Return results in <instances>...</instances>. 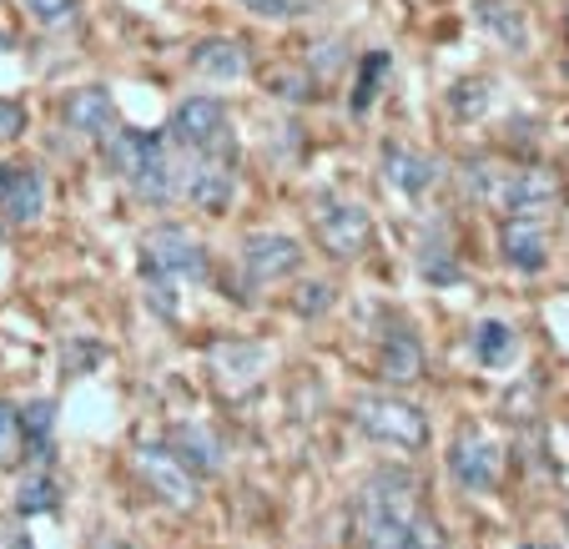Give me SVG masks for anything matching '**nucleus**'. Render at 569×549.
Here are the masks:
<instances>
[{
	"label": "nucleus",
	"instance_id": "1",
	"mask_svg": "<svg viewBox=\"0 0 569 549\" xmlns=\"http://www.w3.org/2000/svg\"><path fill=\"white\" fill-rule=\"evenodd\" d=\"M107 162L131 182L147 202H172V162L157 131H107Z\"/></svg>",
	"mask_w": 569,
	"mask_h": 549
},
{
	"label": "nucleus",
	"instance_id": "2",
	"mask_svg": "<svg viewBox=\"0 0 569 549\" xmlns=\"http://www.w3.org/2000/svg\"><path fill=\"white\" fill-rule=\"evenodd\" d=\"M419 515L423 509L413 505V485L403 475L373 479V485L363 489V505H358V525H363V539L373 549H403Z\"/></svg>",
	"mask_w": 569,
	"mask_h": 549
},
{
	"label": "nucleus",
	"instance_id": "3",
	"mask_svg": "<svg viewBox=\"0 0 569 549\" xmlns=\"http://www.w3.org/2000/svg\"><path fill=\"white\" fill-rule=\"evenodd\" d=\"M473 192H479V202H489L505 217H545L549 207L559 202L555 177L535 172V167H519V172H479V187H473Z\"/></svg>",
	"mask_w": 569,
	"mask_h": 549
},
{
	"label": "nucleus",
	"instance_id": "4",
	"mask_svg": "<svg viewBox=\"0 0 569 549\" xmlns=\"http://www.w3.org/2000/svg\"><path fill=\"white\" fill-rule=\"evenodd\" d=\"M353 419L363 433H373L378 443H393V449H423L429 443V419L423 409H413L409 399L398 393H363L353 403Z\"/></svg>",
	"mask_w": 569,
	"mask_h": 549
},
{
	"label": "nucleus",
	"instance_id": "5",
	"mask_svg": "<svg viewBox=\"0 0 569 549\" xmlns=\"http://www.w3.org/2000/svg\"><path fill=\"white\" fill-rule=\"evenodd\" d=\"M141 258H147L151 282H207L212 278L207 248L197 238H187L182 227H151L147 242H141Z\"/></svg>",
	"mask_w": 569,
	"mask_h": 549
},
{
	"label": "nucleus",
	"instance_id": "6",
	"mask_svg": "<svg viewBox=\"0 0 569 549\" xmlns=\"http://www.w3.org/2000/svg\"><path fill=\"white\" fill-rule=\"evenodd\" d=\"M312 232H318L322 252L338 262H353L373 248V217L358 202H348V197H322L312 207Z\"/></svg>",
	"mask_w": 569,
	"mask_h": 549
},
{
	"label": "nucleus",
	"instance_id": "7",
	"mask_svg": "<svg viewBox=\"0 0 569 549\" xmlns=\"http://www.w3.org/2000/svg\"><path fill=\"white\" fill-rule=\"evenodd\" d=\"M167 131H172V141H182L187 151H227V141H232V121H227V107L217 97L177 101Z\"/></svg>",
	"mask_w": 569,
	"mask_h": 549
},
{
	"label": "nucleus",
	"instance_id": "8",
	"mask_svg": "<svg viewBox=\"0 0 569 549\" xmlns=\"http://www.w3.org/2000/svg\"><path fill=\"white\" fill-rule=\"evenodd\" d=\"M262 373H268V348L242 343V338L212 343V378L222 388V399H248L252 388L262 383Z\"/></svg>",
	"mask_w": 569,
	"mask_h": 549
},
{
	"label": "nucleus",
	"instance_id": "9",
	"mask_svg": "<svg viewBox=\"0 0 569 549\" xmlns=\"http://www.w3.org/2000/svg\"><path fill=\"white\" fill-rule=\"evenodd\" d=\"M187 197H192L202 212H227L237 192V167L227 151H197L192 172H187Z\"/></svg>",
	"mask_w": 569,
	"mask_h": 549
},
{
	"label": "nucleus",
	"instance_id": "10",
	"mask_svg": "<svg viewBox=\"0 0 569 549\" xmlns=\"http://www.w3.org/2000/svg\"><path fill=\"white\" fill-rule=\"evenodd\" d=\"M242 268H248V278L258 288H268V282H282L302 268V248L292 238H282V232H258L242 248Z\"/></svg>",
	"mask_w": 569,
	"mask_h": 549
},
{
	"label": "nucleus",
	"instance_id": "11",
	"mask_svg": "<svg viewBox=\"0 0 569 549\" xmlns=\"http://www.w3.org/2000/svg\"><path fill=\"white\" fill-rule=\"evenodd\" d=\"M137 469H141V479L151 485V495H161L167 505H177V509H187L197 499V485H192V469H187L182 459H177L172 449H137Z\"/></svg>",
	"mask_w": 569,
	"mask_h": 549
},
{
	"label": "nucleus",
	"instance_id": "12",
	"mask_svg": "<svg viewBox=\"0 0 569 549\" xmlns=\"http://www.w3.org/2000/svg\"><path fill=\"white\" fill-rule=\"evenodd\" d=\"M46 212V182L26 162H0V217L6 222H36Z\"/></svg>",
	"mask_w": 569,
	"mask_h": 549
},
{
	"label": "nucleus",
	"instance_id": "13",
	"mask_svg": "<svg viewBox=\"0 0 569 549\" xmlns=\"http://www.w3.org/2000/svg\"><path fill=\"white\" fill-rule=\"evenodd\" d=\"M449 469L469 495H489L499 485V453L489 439H459L449 453Z\"/></svg>",
	"mask_w": 569,
	"mask_h": 549
},
{
	"label": "nucleus",
	"instance_id": "14",
	"mask_svg": "<svg viewBox=\"0 0 569 549\" xmlns=\"http://www.w3.org/2000/svg\"><path fill=\"white\" fill-rule=\"evenodd\" d=\"M66 127L81 131V137H107L117 131V101H111L107 87H81L66 97Z\"/></svg>",
	"mask_w": 569,
	"mask_h": 549
},
{
	"label": "nucleus",
	"instance_id": "15",
	"mask_svg": "<svg viewBox=\"0 0 569 549\" xmlns=\"http://www.w3.org/2000/svg\"><path fill=\"white\" fill-rule=\"evenodd\" d=\"M499 248H505L509 268L519 272H539L549 262V238L539 227V217H509L505 232H499Z\"/></svg>",
	"mask_w": 569,
	"mask_h": 549
},
{
	"label": "nucleus",
	"instance_id": "16",
	"mask_svg": "<svg viewBox=\"0 0 569 549\" xmlns=\"http://www.w3.org/2000/svg\"><path fill=\"white\" fill-rule=\"evenodd\" d=\"M192 71L212 76V81H242L252 71V56L242 41L232 36H212V41H197L192 46Z\"/></svg>",
	"mask_w": 569,
	"mask_h": 549
},
{
	"label": "nucleus",
	"instance_id": "17",
	"mask_svg": "<svg viewBox=\"0 0 569 549\" xmlns=\"http://www.w3.org/2000/svg\"><path fill=\"white\" fill-rule=\"evenodd\" d=\"M383 177L398 187V192L419 197L439 182V162L423 157V151H413V147H383Z\"/></svg>",
	"mask_w": 569,
	"mask_h": 549
},
{
	"label": "nucleus",
	"instance_id": "18",
	"mask_svg": "<svg viewBox=\"0 0 569 549\" xmlns=\"http://www.w3.org/2000/svg\"><path fill=\"white\" fill-rule=\"evenodd\" d=\"M423 373V348L409 328H388L383 338V378L388 383H413Z\"/></svg>",
	"mask_w": 569,
	"mask_h": 549
},
{
	"label": "nucleus",
	"instance_id": "19",
	"mask_svg": "<svg viewBox=\"0 0 569 549\" xmlns=\"http://www.w3.org/2000/svg\"><path fill=\"white\" fill-rule=\"evenodd\" d=\"M172 453L187 469H197V475H217V469H222V439H217L212 429H202V423H182Z\"/></svg>",
	"mask_w": 569,
	"mask_h": 549
},
{
	"label": "nucleus",
	"instance_id": "20",
	"mask_svg": "<svg viewBox=\"0 0 569 549\" xmlns=\"http://www.w3.org/2000/svg\"><path fill=\"white\" fill-rule=\"evenodd\" d=\"M473 16H479V26H489V31H495L505 46H515V51H525V46H529L525 16H519L515 6H505V0H473Z\"/></svg>",
	"mask_w": 569,
	"mask_h": 549
},
{
	"label": "nucleus",
	"instance_id": "21",
	"mask_svg": "<svg viewBox=\"0 0 569 549\" xmlns=\"http://www.w3.org/2000/svg\"><path fill=\"white\" fill-rule=\"evenodd\" d=\"M473 358L479 363H489V368H499L505 358H515V328H505V323H479L473 328Z\"/></svg>",
	"mask_w": 569,
	"mask_h": 549
},
{
	"label": "nucleus",
	"instance_id": "22",
	"mask_svg": "<svg viewBox=\"0 0 569 549\" xmlns=\"http://www.w3.org/2000/svg\"><path fill=\"white\" fill-rule=\"evenodd\" d=\"M388 51H368L363 66H358V81H353V111H368L378 101V87H383V76H388Z\"/></svg>",
	"mask_w": 569,
	"mask_h": 549
},
{
	"label": "nucleus",
	"instance_id": "23",
	"mask_svg": "<svg viewBox=\"0 0 569 549\" xmlns=\"http://www.w3.org/2000/svg\"><path fill=\"white\" fill-rule=\"evenodd\" d=\"M56 505H61V495H56L51 475H31L21 485V495H16V509H21V515H51Z\"/></svg>",
	"mask_w": 569,
	"mask_h": 549
},
{
	"label": "nucleus",
	"instance_id": "24",
	"mask_svg": "<svg viewBox=\"0 0 569 549\" xmlns=\"http://www.w3.org/2000/svg\"><path fill=\"white\" fill-rule=\"evenodd\" d=\"M26 16H31L36 26H46V31H61V26L76 21V11H81V0H21Z\"/></svg>",
	"mask_w": 569,
	"mask_h": 549
},
{
	"label": "nucleus",
	"instance_id": "25",
	"mask_svg": "<svg viewBox=\"0 0 569 549\" xmlns=\"http://www.w3.org/2000/svg\"><path fill=\"white\" fill-rule=\"evenodd\" d=\"M21 449H26V439H21V413H16L11 403L0 399V463H16V459H21Z\"/></svg>",
	"mask_w": 569,
	"mask_h": 549
},
{
	"label": "nucleus",
	"instance_id": "26",
	"mask_svg": "<svg viewBox=\"0 0 569 549\" xmlns=\"http://www.w3.org/2000/svg\"><path fill=\"white\" fill-rule=\"evenodd\" d=\"M51 403H31V409L21 413V439L31 443V453H41L46 449V433H51Z\"/></svg>",
	"mask_w": 569,
	"mask_h": 549
},
{
	"label": "nucleus",
	"instance_id": "27",
	"mask_svg": "<svg viewBox=\"0 0 569 549\" xmlns=\"http://www.w3.org/2000/svg\"><path fill=\"white\" fill-rule=\"evenodd\" d=\"M403 549H443V529L433 525L429 515H419L413 519V529H409V545Z\"/></svg>",
	"mask_w": 569,
	"mask_h": 549
},
{
	"label": "nucleus",
	"instance_id": "28",
	"mask_svg": "<svg viewBox=\"0 0 569 549\" xmlns=\"http://www.w3.org/2000/svg\"><path fill=\"white\" fill-rule=\"evenodd\" d=\"M21 131H26V107L0 97V141H16Z\"/></svg>",
	"mask_w": 569,
	"mask_h": 549
},
{
	"label": "nucleus",
	"instance_id": "29",
	"mask_svg": "<svg viewBox=\"0 0 569 549\" xmlns=\"http://www.w3.org/2000/svg\"><path fill=\"white\" fill-rule=\"evenodd\" d=\"M237 6H248L252 16H268V21H288V16H298L292 0H237Z\"/></svg>",
	"mask_w": 569,
	"mask_h": 549
},
{
	"label": "nucleus",
	"instance_id": "30",
	"mask_svg": "<svg viewBox=\"0 0 569 549\" xmlns=\"http://www.w3.org/2000/svg\"><path fill=\"white\" fill-rule=\"evenodd\" d=\"M328 288H322V282H308V288H302V298H298V312H328Z\"/></svg>",
	"mask_w": 569,
	"mask_h": 549
},
{
	"label": "nucleus",
	"instance_id": "31",
	"mask_svg": "<svg viewBox=\"0 0 569 549\" xmlns=\"http://www.w3.org/2000/svg\"><path fill=\"white\" fill-rule=\"evenodd\" d=\"M6 46H11V36H6V31H0V51H6Z\"/></svg>",
	"mask_w": 569,
	"mask_h": 549
},
{
	"label": "nucleus",
	"instance_id": "32",
	"mask_svg": "<svg viewBox=\"0 0 569 549\" xmlns=\"http://www.w3.org/2000/svg\"><path fill=\"white\" fill-rule=\"evenodd\" d=\"M525 549H555V545H525Z\"/></svg>",
	"mask_w": 569,
	"mask_h": 549
}]
</instances>
